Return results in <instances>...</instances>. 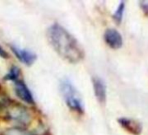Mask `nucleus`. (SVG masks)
Segmentation results:
<instances>
[{"label": "nucleus", "instance_id": "1", "mask_svg": "<svg viewBox=\"0 0 148 135\" xmlns=\"http://www.w3.org/2000/svg\"><path fill=\"white\" fill-rule=\"evenodd\" d=\"M47 38L57 54L68 62L78 63L85 57L78 40L61 25L52 24L47 30Z\"/></svg>", "mask_w": 148, "mask_h": 135}, {"label": "nucleus", "instance_id": "2", "mask_svg": "<svg viewBox=\"0 0 148 135\" xmlns=\"http://www.w3.org/2000/svg\"><path fill=\"white\" fill-rule=\"evenodd\" d=\"M60 91L63 98L70 110L77 113H84V104L78 90L68 79H64L60 84Z\"/></svg>", "mask_w": 148, "mask_h": 135}, {"label": "nucleus", "instance_id": "3", "mask_svg": "<svg viewBox=\"0 0 148 135\" xmlns=\"http://www.w3.org/2000/svg\"><path fill=\"white\" fill-rule=\"evenodd\" d=\"M7 117L10 120L21 125L29 124L32 119L29 110L20 104L10 105L7 111Z\"/></svg>", "mask_w": 148, "mask_h": 135}, {"label": "nucleus", "instance_id": "4", "mask_svg": "<svg viewBox=\"0 0 148 135\" xmlns=\"http://www.w3.org/2000/svg\"><path fill=\"white\" fill-rule=\"evenodd\" d=\"M14 90L17 97L19 99H21L23 102L28 104H34L35 102H34L33 96L24 81L21 80L16 81L14 84Z\"/></svg>", "mask_w": 148, "mask_h": 135}, {"label": "nucleus", "instance_id": "5", "mask_svg": "<svg viewBox=\"0 0 148 135\" xmlns=\"http://www.w3.org/2000/svg\"><path fill=\"white\" fill-rule=\"evenodd\" d=\"M106 43L112 49H119L123 45V39L120 33L114 28H108L104 33Z\"/></svg>", "mask_w": 148, "mask_h": 135}, {"label": "nucleus", "instance_id": "6", "mask_svg": "<svg viewBox=\"0 0 148 135\" xmlns=\"http://www.w3.org/2000/svg\"><path fill=\"white\" fill-rule=\"evenodd\" d=\"M11 50L15 54V56L25 65L31 66L37 60V55L25 48H21L17 46H11Z\"/></svg>", "mask_w": 148, "mask_h": 135}, {"label": "nucleus", "instance_id": "7", "mask_svg": "<svg viewBox=\"0 0 148 135\" xmlns=\"http://www.w3.org/2000/svg\"><path fill=\"white\" fill-rule=\"evenodd\" d=\"M119 124L125 129L128 132L133 134V135H139L142 132V125L140 122L132 119V118H119L118 119Z\"/></svg>", "mask_w": 148, "mask_h": 135}, {"label": "nucleus", "instance_id": "8", "mask_svg": "<svg viewBox=\"0 0 148 135\" xmlns=\"http://www.w3.org/2000/svg\"><path fill=\"white\" fill-rule=\"evenodd\" d=\"M92 86L96 98L100 104H105L106 101V86L105 82L99 77L92 78Z\"/></svg>", "mask_w": 148, "mask_h": 135}, {"label": "nucleus", "instance_id": "9", "mask_svg": "<svg viewBox=\"0 0 148 135\" xmlns=\"http://www.w3.org/2000/svg\"><path fill=\"white\" fill-rule=\"evenodd\" d=\"M20 75V70L16 66H12L11 68V70H9V72L6 74V76L5 77V80H9V81H18V77Z\"/></svg>", "mask_w": 148, "mask_h": 135}, {"label": "nucleus", "instance_id": "10", "mask_svg": "<svg viewBox=\"0 0 148 135\" xmlns=\"http://www.w3.org/2000/svg\"><path fill=\"white\" fill-rule=\"evenodd\" d=\"M125 3L124 1H121L118 6V8L116 9L115 13H113L112 17H113V19L115 20L116 23L118 24H120L121 20H122V18H123V14H124V11H125Z\"/></svg>", "mask_w": 148, "mask_h": 135}, {"label": "nucleus", "instance_id": "11", "mask_svg": "<svg viewBox=\"0 0 148 135\" xmlns=\"http://www.w3.org/2000/svg\"><path fill=\"white\" fill-rule=\"evenodd\" d=\"M4 135H31L30 132H28L26 130H25L22 127L15 126L7 129L5 132Z\"/></svg>", "mask_w": 148, "mask_h": 135}, {"label": "nucleus", "instance_id": "12", "mask_svg": "<svg viewBox=\"0 0 148 135\" xmlns=\"http://www.w3.org/2000/svg\"><path fill=\"white\" fill-rule=\"evenodd\" d=\"M139 6H140L141 10L143 11L144 14L146 17H148V1H142L139 3Z\"/></svg>", "mask_w": 148, "mask_h": 135}, {"label": "nucleus", "instance_id": "13", "mask_svg": "<svg viewBox=\"0 0 148 135\" xmlns=\"http://www.w3.org/2000/svg\"><path fill=\"white\" fill-rule=\"evenodd\" d=\"M0 55L1 56H3V57H5V58H6L7 57V54H6V52L0 47Z\"/></svg>", "mask_w": 148, "mask_h": 135}]
</instances>
